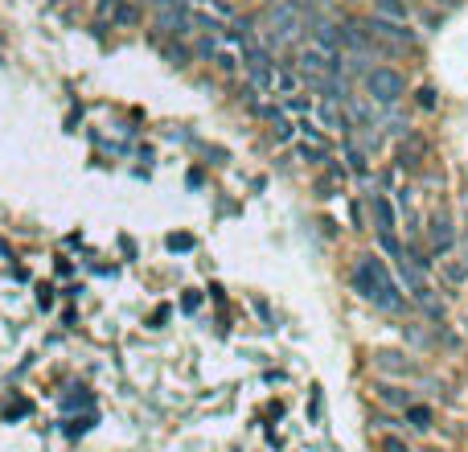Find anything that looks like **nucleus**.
Instances as JSON below:
<instances>
[{
	"label": "nucleus",
	"mask_w": 468,
	"mask_h": 452,
	"mask_svg": "<svg viewBox=\"0 0 468 452\" xmlns=\"http://www.w3.org/2000/svg\"><path fill=\"white\" fill-rule=\"evenodd\" d=\"M350 280L353 292L374 308H382V313H402L407 308V292H402V284L395 280V271H390L382 255H357Z\"/></svg>",
	"instance_id": "nucleus-1"
},
{
	"label": "nucleus",
	"mask_w": 468,
	"mask_h": 452,
	"mask_svg": "<svg viewBox=\"0 0 468 452\" xmlns=\"http://www.w3.org/2000/svg\"><path fill=\"white\" fill-rule=\"evenodd\" d=\"M296 62H300V74L312 86H317L320 79H329V74L341 70V37H337L333 21H317V25L308 29V37L300 41Z\"/></svg>",
	"instance_id": "nucleus-2"
},
{
	"label": "nucleus",
	"mask_w": 468,
	"mask_h": 452,
	"mask_svg": "<svg viewBox=\"0 0 468 452\" xmlns=\"http://www.w3.org/2000/svg\"><path fill=\"white\" fill-rule=\"evenodd\" d=\"M263 34H268V50H284L292 41L304 37V9H296L292 0H271L263 13Z\"/></svg>",
	"instance_id": "nucleus-3"
},
{
	"label": "nucleus",
	"mask_w": 468,
	"mask_h": 452,
	"mask_svg": "<svg viewBox=\"0 0 468 452\" xmlns=\"http://www.w3.org/2000/svg\"><path fill=\"white\" fill-rule=\"evenodd\" d=\"M366 206H370V218H374V231H378V243H382V251L390 255V259H399V255H402V247H399V210H395L390 194L374 189Z\"/></svg>",
	"instance_id": "nucleus-4"
},
{
	"label": "nucleus",
	"mask_w": 468,
	"mask_h": 452,
	"mask_svg": "<svg viewBox=\"0 0 468 452\" xmlns=\"http://www.w3.org/2000/svg\"><path fill=\"white\" fill-rule=\"evenodd\" d=\"M366 99L378 103V107H395V103L407 95V79H402L395 66H370L366 70Z\"/></svg>",
	"instance_id": "nucleus-5"
},
{
	"label": "nucleus",
	"mask_w": 468,
	"mask_h": 452,
	"mask_svg": "<svg viewBox=\"0 0 468 452\" xmlns=\"http://www.w3.org/2000/svg\"><path fill=\"white\" fill-rule=\"evenodd\" d=\"M366 34L378 50H411L419 37L411 25H395V21H382V17H370L366 21Z\"/></svg>",
	"instance_id": "nucleus-6"
},
{
	"label": "nucleus",
	"mask_w": 468,
	"mask_h": 452,
	"mask_svg": "<svg viewBox=\"0 0 468 452\" xmlns=\"http://www.w3.org/2000/svg\"><path fill=\"white\" fill-rule=\"evenodd\" d=\"M312 116H317L325 128H333V132H353V119H350V111H345V103L325 99V103L312 107Z\"/></svg>",
	"instance_id": "nucleus-7"
},
{
	"label": "nucleus",
	"mask_w": 468,
	"mask_h": 452,
	"mask_svg": "<svg viewBox=\"0 0 468 452\" xmlns=\"http://www.w3.org/2000/svg\"><path fill=\"white\" fill-rule=\"evenodd\" d=\"M452 218H444V214H435L432 218V226H427V247H432V255H444L452 247Z\"/></svg>",
	"instance_id": "nucleus-8"
},
{
	"label": "nucleus",
	"mask_w": 468,
	"mask_h": 452,
	"mask_svg": "<svg viewBox=\"0 0 468 452\" xmlns=\"http://www.w3.org/2000/svg\"><path fill=\"white\" fill-rule=\"evenodd\" d=\"M374 17L395 21V25H411V0H374Z\"/></svg>",
	"instance_id": "nucleus-9"
},
{
	"label": "nucleus",
	"mask_w": 468,
	"mask_h": 452,
	"mask_svg": "<svg viewBox=\"0 0 468 452\" xmlns=\"http://www.w3.org/2000/svg\"><path fill=\"white\" fill-rule=\"evenodd\" d=\"M374 395H378V403H382V407H390V411H407V407L415 403V395H411V391H402V386H390V383L374 386Z\"/></svg>",
	"instance_id": "nucleus-10"
},
{
	"label": "nucleus",
	"mask_w": 468,
	"mask_h": 452,
	"mask_svg": "<svg viewBox=\"0 0 468 452\" xmlns=\"http://www.w3.org/2000/svg\"><path fill=\"white\" fill-rule=\"evenodd\" d=\"M300 79L304 74H296V70H288L284 62H280V66H275V79H271V95H284V99L300 95Z\"/></svg>",
	"instance_id": "nucleus-11"
},
{
	"label": "nucleus",
	"mask_w": 468,
	"mask_h": 452,
	"mask_svg": "<svg viewBox=\"0 0 468 452\" xmlns=\"http://www.w3.org/2000/svg\"><path fill=\"white\" fill-rule=\"evenodd\" d=\"M423 152H427V144H423L419 136H411V144L399 149V169H419L423 165Z\"/></svg>",
	"instance_id": "nucleus-12"
},
{
	"label": "nucleus",
	"mask_w": 468,
	"mask_h": 452,
	"mask_svg": "<svg viewBox=\"0 0 468 452\" xmlns=\"http://www.w3.org/2000/svg\"><path fill=\"white\" fill-rule=\"evenodd\" d=\"M402 419H407V423H411L415 432H427V428H432V423H435L432 407H419V403H411V407L402 411Z\"/></svg>",
	"instance_id": "nucleus-13"
},
{
	"label": "nucleus",
	"mask_w": 468,
	"mask_h": 452,
	"mask_svg": "<svg viewBox=\"0 0 468 452\" xmlns=\"http://www.w3.org/2000/svg\"><path fill=\"white\" fill-rule=\"evenodd\" d=\"M156 46L168 54V62H177V66H185V62H189V50H185V46H177V41H168V37H156Z\"/></svg>",
	"instance_id": "nucleus-14"
},
{
	"label": "nucleus",
	"mask_w": 468,
	"mask_h": 452,
	"mask_svg": "<svg viewBox=\"0 0 468 452\" xmlns=\"http://www.w3.org/2000/svg\"><path fill=\"white\" fill-rule=\"evenodd\" d=\"M91 391H83V386H74V391H70L66 399H62V411H78V407H91Z\"/></svg>",
	"instance_id": "nucleus-15"
},
{
	"label": "nucleus",
	"mask_w": 468,
	"mask_h": 452,
	"mask_svg": "<svg viewBox=\"0 0 468 452\" xmlns=\"http://www.w3.org/2000/svg\"><path fill=\"white\" fill-rule=\"evenodd\" d=\"M345 161H350V169H353V173H362V177L370 173V165H366V152L357 149V144H345Z\"/></svg>",
	"instance_id": "nucleus-16"
},
{
	"label": "nucleus",
	"mask_w": 468,
	"mask_h": 452,
	"mask_svg": "<svg viewBox=\"0 0 468 452\" xmlns=\"http://www.w3.org/2000/svg\"><path fill=\"white\" fill-rule=\"evenodd\" d=\"M86 428H95V416H74V419H66V423H62V432H66L70 440H74V436H83Z\"/></svg>",
	"instance_id": "nucleus-17"
},
{
	"label": "nucleus",
	"mask_w": 468,
	"mask_h": 452,
	"mask_svg": "<svg viewBox=\"0 0 468 452\" xmlns=\"http://www.w3.org/2000/svg\"><path fill=\"white\" fill-rule=\"evenodd\" d=\"M25 411H29V403L25 399H9L4 403V419H17V416H25Z\"/></svg>",
	"instance_id": "nucleus-18"
},
{
	"label": "nucleus",
	"mask_w": 468,
	"mask_h": 452,
	"mask_svg": "<svg viewBox=\"0 0 468 452\" xmlns=\"http://www.w3.org/2000/svg\"><path fill=\"white\" fill-rule=\"evenodd\" d=\"M189 247H193L189 235H168V251H189Z\"/></svg>",
	"instance_id": "nucleus-19"
},
{
	"label": "nucleus",
	"mask_w": 468,
	"mask_h": 452,
	"mask_svg": "<svg viewBox=\"0 0 468 452\" xmlns=\"http://www.w3.org/2000/svg\"><path fill=\"white\" fill-rule=\"evenodd\" d=\"M382 452H411V448L402 444L399 436H386V440H382Z\"/></svg>",
	"instance_id": "nucleus-20"
},
{
	"label": "nucleus",
	"mask_w": 468,
	"mask_h": 452,
	"mask_svg": "<svg viewBox=\"0 0 468 452\" xmlns=\"http://www.w3.org/2000/svg\"><path fill=\"white\" fill-rule=\"evenodd\" d=\"M181 4H189V0H152L156 13H161V9H181Z\"/></svg>",
	"instance_id": "nucleus-21"
},
{
	"label": "nucleus",
	"mask_w": 468,
	"mask_h": 452,
	"mask_svg": "<svg viewBox=\"0 0 468 452\" xmlns=\"http://www.w3.org/2000/svg\"><path fill=\"white\" fill-rule=\"evenodd\" d=\"M185 313H193V308H198V304H201V296H198V292H185Z\"/></svg>",
	"instance_id": "nucleus-22"
},
{
	"label": "nucleus",
	"mask_w": 468,
	"mask_h": 452,
	"mask_svg": "<svg viewBox=\"0 0 468 452\" xmlns=\"http://www.w3.org/2000/svg\"><path fill=\"white\" fill-rule=\"evenodd\" d=\"M325 4H329V0H308V9H325Z\"/></svg>",
	"instance_id": "nucleus-23"
}]
</instances>
